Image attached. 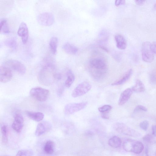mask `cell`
I'll use <instances>...</instances> for the list:
<instances>
[{
	"label": "cell",
	"instance_id": "1",
	"mask_svg": "<svg viewBox=\"0 0 156 156\" xmlns=\"http://www.w3.org/2000/svg\"><path fill=\"white\" fill-rule=\"evenodd\" d=\"M54 61L51 57H47L45 59V64L38 76L39 82L43 85L50 86L56 80L61 78V75L56 72Z\"/></svg>",
	"mask_w": 156,
	"mask_h": 156
},
{
	"label": "cell",
	"instance_id": "2",
	"mask_svg": "<svg viewBox=\"0 0 156 156\" xmlns=\"http://www.w3.org/2000/svg\"><path fill=\"white\" fill-rule=\"evenodd\" d=\"M89 64L94 77L99 79L104 76L106 72L107 66L103 59L98 57L92 58L90 61Z\"/></svg>",
	"mask_w": 156,
	"mask_h": 156
},
{
	"label": "cell",
	"instance_id": "3",
	"mask_svg": "<svg viewBox=\"0 0 156 156\" xmlns=\"http://www.w3.org/2000/svg\"><path fill=\"white\" fill-rule=\"evenodd\" d=\"M124 150L127 152H132L136 154L140 153L144 148L142 143L132 139L126 140L123 144Z\"/></svg>",
	"mask_w": 156,
	"mask_h": 156
},
{
	"label": "cell",
	"instance_id": "4",
	"mask_svg": "<svg viewBox=\"0 0 156 156\" xmlns=\"http://www.w3.org/2000/svg\"><path fill=\"white\" fill-rule=\"evenodd\" d=\"M114 129L120 134L130 136L138 137L140 134L137 131L130 127L125 124L117 123L113 125Z\"/></svg>",
	"mask_w": 156,
	"mask_h": 156
},
{
	"label": "cell",
	"instance_id": "5",
	"mask_svg": "<svg viewBox=\"0 0 156 156\" xmlns=\"http://www.w3.org/2000/svg\"><path fill=\"white\" fill-rule=\"evenodd\" d=\"M30 95L36 100L40 102L46 101L50 94V91L46 89L36 87L31 89L30 91Z\"/></svg>",
	"mask_w": 156,
	"mask_h": 156
},
{
	"label": "cell",
	"instance_id": "6",
	"mask_svg": "<svg viewBox=\"0 0 156 156\" xmlns=\"http://www.w3.org/2000/svg\"><path fill=\"white\" fill-rule=\"evenodd\" d=\"M91 88L92 86L89 82H83L74 89L72 93V96L75 98L82 96L88 93Z\"/></svg>",
	"mask_w": 156,
	"mask_h": 156
},
{
	"label": "cell",
	"instance_id": "7",
	"mask_svg": "<svg viewBox=\"0 0 156 156\" xmlns=\"http://www.w3.org/2000/svg\"><path fill=\"white\" fill-rule=\"evenodd\" d=\"M151 43L148 42L143 43L141 47L142 58L144 61L151 63L154 59V54L151 48Z\"/></svg>",
	"mask_w": 156,
	"mask_h": 156
},
{
	"label": "cell",
	"instance_id": "8",
	"mask_svg": "<svg viewBox=\"0 0 156 156\" xmlns=\"http://www.w3.org/2000/svg\"><path fill=\"white\" fill-rule=\"evenodd\" d=\"M6 66L12 69L19 74L24 75L26 72L25 65L21 62L15 60H9L5 62Z\"/></svg>",
	"mask_w": 156,
	"mask_h": 156
},
{
	"label": "cell",
	"instance_id": "9",
	"mask_svg": "<svg viewBox=\"0 0 156 156\" xmlns=\"http://www.w3.org/2000/svg\"><path fill=\"white\" fill-rule=\"evenodd\" d=\"M37 21L40 25L44 26H50L54 22L55 19L53 15L49 12L42 13L37 18Z\"/></svg>",
	"mask_w": 156,
	"mask_h": 156
},
{
	"label": "cell",
	"instance_id": "10",
	"mask_svg": "<svg viewBox=\"0 0 156 156\" xmlns=\"http://www.w3.org/2000/svg\"><path fill=\"white\" fill-rule=\"evenodd\" d=\"M87 104V102H83L68 104L64 107V113L68 115L74 114L84 109Z\"/></svg>",
	"mask_w": 156,
	"mask_h": 156
},
{
	"label": "cell",
	"instance_id": "11",
	"mask_svg": "<svg viewBox=\"0 0 156 156\" xmlns=\"http://www.w3.org/2000/svg\"><path fill=\"white\" fill-rule=\"evenodd\" d=\"M13 77L12 71L10 68L5 66L0 67V81L6 83L10 81Z\"/></svg>",
	"mask_w": 156,
	"mask_h": 156
},
{
	"label": "cell",
	"instance_id": "12",
	"mask_svg": "<svg viewBox=\"0 0 156 156\" xmlns=\"http://www.w3.org/2000/svg\"><path fill=\"white\" fill-rule=\"evenodd\" d=\"M24 125V119L23 116L19 113L16 114L12 126L13 130L17 133H20L23 130Z\"/></svg>",
	"mask_w": 156,
	"mask_h": 156
},
{
	"label": "cell",
	"instance_id": "13",
	"mask_svg": "<svg viewBox=\"0 0 156 156\" xmlns=\"http://www.w3.org/2000/svg\"><path fill=\"white\" fill-rule=\"evenodd\" d=\"M51 127V124L48 122H40L37 127L35 134L36 136H40L50 130Z\"/></svg>",
	"mask_w": 156,
	"mask_h": 156
},
{
	"label": "cell",
	"instance_id": "14",
	"mask_svg": "<svg viewBox=\"0 0 156 156\" xmlns=\"http://www.w3.org/2000/svg\"><path fill=\"white\" fill-rule=\"evenodd\" d=\"M18 35L22 38L23 43L25 44L27 42L29 36V32L26 24L23 22L20 24L18 31Z\"/></svg>",
	"mask_w": 156,
	"mask_h": 156
},
{
	"label": "cell",
	"instance_id": "15",
	"mask_svg": "<svg viewBox=\"0 0 156 156\" xmlns=\"http://www.w3.org/2000/svg\"><path fill=\"white\" fill-rule=\"evenodd\" d=\"M133 91L132 89L128 88L121 93L119 100V105L122 106L128 101L132 94Z\"/></svg>",
	"mask_w": 156,
	"mask_h": 156
},
{
	"label": "cell",
	"instance_id": "16",
	"mask_svg": "<svg viewBox=\"0 0 156 156\" xmlns=\"http://www.w3.org/2000/svg\"><path fill=\"white\" fill-rule=\"evenodd\" d=\"M115 40L116 42L117 47L120 50L126 49L127 44L124 37L121 35L117 34L115 36Z\"/></svg>",
	"mask_w": 156,
	"mask_h": 156
},
{
	"label": "cell",
	"instance_id": "17",
	"mask_svg": "<svg viewBox=\"0 0 156 156\" xmlns=\"http://www.w3.org/2000/svg\"><path fill=\"white\" fill-rule=\"evenodd\" d=\"M133 73V70L130 69L128 70L120 78L115 81L111 85L113 86L122 85L127 81L130 78Z\"/></svg>",
	"mask_w": 156,
	"mask_h": 156
},
{
	"label": "cell",
	"instance_id": "18",
	"mask_svg": "<svg viewBox=\"0 0 156 156\" xmlns=\"http://www.w3.org/2000/svg\"><path fill=\"white\" fill-rule=\"evenodd\" d=\"M63 49L65 52L71 55L76 54L78 50L77 47L68 43H66L63 45Z\"/></svg>",
	"mask_w": 156,
	"mask_h": 156
},
{
	"label": "cell",
	"instance_id": "19",
	"mask_svg": "<svg viewBox=\"0 0 156 156\" xmlns=\"http://www.w3.org/2000/svg\"><path fill=\"white\" fill-rule=\"evenodd\" d=\"M26 113L28 117L36 122H40L42 120L44 117V114L40 112L26 111Z\"/></svg>",
	"mask_w": 156,
	"mask_h": 156
},
{
	"label": "cell",
	"instance_id": "20",
	"mask_svg": "<svg viewBox=\"0 0 156 156\" xmlns=\"http://www.w3.org/2000/svg\"><path fill=\"white\" fill-rule=\"evenodd\" d=\"M121 139L117 136H114L108 141V144L111 147L116 148L119 147L121 144Z\"/></svg>",
	"mask_w": 156,
	"mask_h": 156
},
{
	"label": "cell",
	"instance_id": "21",
	"mask_svg": "<svg viewBox=\"0 0 156 156\" xmlns=\"http://www.w3.org/2000/svg\"><path fill=\"white\" fill-rule=\"evenodd\" d=\"M67 78L65 81V85L68 88H70L72 85L75 80V76L70 70H68L66 72Z\"/></svg>",
	"mask_w": 156,
	"mask_h": 156
},
{
	"label": "cell",
	"instance_id": "22",
	"mask_svg": "<svg viewBox=\"0 0 156 156\" xmlns=\"http://www.w3.org/2000/svg\"><path fill=\"white\" fill-rule=\"evenodd\" d=\"M54 143L51 140L47 141L44 147V151L45 152L49 154H53L54 151Z\"/></svg>",
	"mask_w": 156,
	"mask_h": 156
},
{
	"label": "cell",
	"instance_id": "23",
	"mask_svg": "<svg viewBox=\"0 0 156 156\" xmlns=\"http://www.w3.org/2000/svg\"><path fill=\"white\" fill-rule=\"evenodd\" d=\"M132 89L135 92H141L145 91V88L142 82L140 80L137 79L135 85L132 87Z\"/></svg>",
	"mask_w": 156,
	"mask_h": 156
},
{
	"label": "cell",
	"instance_id": "24",
	"mask_svg": "<svg viewBox=\"0 0 156 156\" xmlns=\"http://www.w3.org/2000/svg\"><path fill=\"white\" fill-rule=\"evenodd\" d=\"M58 44V39L56 37H52L50 39L49 46L50 49L53 54H55L57 52Z\"/></svg>",
	"mask_w": 156,
	"mask_h": 156
},
{
	"label": "cell",
	"instance_id": "25",
	"mask_svg": "<svg viewBox=\"0 0 156 156\" xmlns=\"http://www.w3.org/2000/svg\"><path fill=\"white\" fill-rule=\"evenodd\" d=\"M1 33L2 34H8L10 33V29L7 20L3 19L0 22Z\"/></svg>",
	"mask_w": 156,
	"mask_h": 156
},
{
	"label": "cell",
	"instance_id": "26",
	"mask_svg": "<svg viewBox=\"0 0 156 156\" xmlns=\"http://www.w3.org/2000/svg\"><path fill=\"white\" fill-rule=\"evenodd\" d=\"M1 130L2 134V139L3 142L6 144L8 141V129L7 126L4 124L2 125Z\"/></svg>",
	"mask_w": 156,
	"mask_h": 156
},
{
	"label": "cell",
	"instance_id": "27",
	"mask_svg": "<svg viewBox=\"0 0 156 156\" xmlns=\"http://www.w3.org/2000/svg\"><path fill=\"white\" fill-rule=\"evenodd\" d=\"M4 43L6 46L13 49L15 50L17 48V42L14 38H11L6 39Z\"/></svg>",
	"mask_w": 156,
	"mask_h": 156
},
{
	"label": "cell",
	"instance_id": "28",
	"mask_svg": "<svg viewBox=\"0 0 156 156\" xmlns=\"http://www.w3.org/2000/svg\"><path fill=\"white\" fill-rule=\"evenodd\" d=\"M33 154V152L30 150H21L19 151L16 156H31Z\"/></svg>",
	"mask_w": 156,
	"mask_h": 156
},
{
	"label": "cell",
	"instance_id": "29",
	"mask_svg": "<svg viewBox=\"0 0 156 156\" xmlns=\"http://www.w3.org/2000/svg\"><path fill=\"white\" fill-rule=\"evenodd\" d=\"M112 108V107L111 106L108 105H106L99 107L98 108V110L102 113H108Z\"/></svg>",
	"mask_w": 156,
	"mask_h": 156
},
{
	"label": "cell",
	"instance_id": "30",
	"mask_svg": "<svg viewBox=\"0 0 156 156\" xmlns=\"http://www.w3.org/2000/svg\"><path fill=\"white\" fill-rule=\"evenodd\" d=\"M149 123L147 120H144L141 122L139 125L140 127L142 130L146 131L149 127Z\"/></svg>",
	"mask_w": 156,
	"mask_h": 156
},
{
	"label": "cell",
	"instance_id": "31",
	"mask_svg": "<svg viewBox=\"0 0 156 156\" xmlns=\"http://www.w3.org/2000/svg\"><path fill=\"white\" fill-rule=\"evenodd\" d=\"M147 110V109L144 106L141 105H138L134 109V112L136 113L140 111L146 112Z\"/></svg>",
	"mask_w": 156,
	"mask_h": 156
},
{
	"label": "cell",
	"instance_id": "32",
	"mask_svg": "<svg viewBox=\"0 0 156 156\" xmlns=\"http://www.w3.org/2000/svg\"><path fill=\"white\" fill-rule=\"evenodd\" d=\"M153 139L152 137L149 134H147L143 137L144 141L147 143H151Z\"/></svg>",
	"mask_w": 156,
	"mask_h": 156
},
{
	"label": "cell",
	"instance_id": "33",
	"mask_svg": "<svg viewBox=\"0 0 156 156\" xmlns=\"http://www.w3.org/2000/svg\"><path fill=\"white\" fill-rule=\"evenodd\" d=\"M151 48L153 53L156 54V44L155 43H151Z\"/></svg>",
	"mask_w": 156,
	"mask_h": 156
},
{
	"label": "cell",
	"instance_id": "34",
	"mask_svg": "<svg viewBox=\"0 0 156 156\" xmlns=\"http://www.w3.org/2000/svg\"><path fill=\"white\" fill-rule=\"evenodd\" d=\"M125 1H120V0H117L115 1V5L117 6L118 7L121 5H123L125 3Z\"/></svg>",
	"mask_w": 156,
	"mask_h": 156
},
{
	"label": "cell",
	"instance_id": "35",
	"mask_svg": "<svg viewBox=\"0 0 156 156\" xmlns=\"http://www.w3.org/2000/svg\"><path fill=\"white\" fill-rule=\"evenodd\" d=\"M151 80L153 82H156V72L153 73L151 77Z\"/></svg>",
	"mask_w": 156,
	"mask_h": 156
},
{
	"label": "cell",
	"instance_id": "36",
	"mask_svg": "<svg viewBox=\"0 0 156 156\" xmlns=\"http://www.w3.org/2000/svg\"><path fill=\"white\" fill-rule=\"evenodd\" d=\"M152 130L153 134L156 136V125H153L152 127Z\"/></svg>",
	"mask_w": 156,
	"mask_h": 156
},
{
	"label": "cell",
	"instance_id": "37",
	"mask_svg": "<svg viewBox=\"0 0 156 156\" xmlns=\"http://www.w3.org/2000/svg\"><path fill=\"white\" fill-rule=\"evenodd\" d=\"M145 1H135L136 4L138 5H142L144 4Z\"/></svg>",
	"mask_w": 156,
	"mask_h": 156
},
{
	"label": "cell",
	"instance_id": "38",
	"mask_svg": "<svg viewBox=\"0 0 156 156\" xmlns=\"http://www.w3.org/2000/svg\"><path fill=\"white\" fill-rule=\"evenodd\" d=\"M101 116L104 119H108L109 118L108 113H102V114Z\"/></svg>",
	"mask_w": 156,
	"mask_h": 156
},
{
	"label": "cell",
	"instance_id": "39",
	"mask_svg": "<svg viewBox=\"0 0 156 156\" xmlns=\"http://www.w3.org/2000/svg\"><path fill=\"white\" fill-rule=\"evenodd\" d=\"M100 47L101 49H102L103 50H104L105 51H106V52H109V50H108V49H107L106 47H104L101 46H100Z\"/></svg>",
	"mask_w": 156,
	"mask_h": 156
},
{
	"label": "cell",
	"instance_id": "40",
	"mask_svg": "<svg viewBox=\"0 0 156 156\" xmlns=\"http://www.w3.org/2000/svg\"><path fill=\"white\" fill-rule=\"evenodd\" d=\"M63 89H64L62 87L59 90V92H58L59 95H61V94H62V93L63 92Z\"/></svg>",
	"mask_w": 156,
	"mask_h": 156
},
{
	"label": "cell",
	"instance_id": "41",
	"mask_svg": "<svg viewBox=\"0 0 156 156\" xmlns=\"http://www.w3.org/2000/svg\"><path fill=\"white\" fill-rule=\"evenodd\" d=\"M154 8L156 10V3L154 4Z\"/></svg>",
	"mask_w": 156,
	"mask_h": 156
},
{
	"label": "cell",
	"instance_id": "42",
	"mask_svg": "<svg viewBox=\"0 0 156 156\" xmlns=\"http://www.w3.org/2000/svg\"><path fill=\"white\" fill-rule=\"evenodd\" d=\"M9 156V155H5V156Z\"/></svg>",
	"mask_w": 156,
	"mask_h": 156
},
{
	"label": "cell",
	"instance_id": "43",
	"mask_svg": "<svg viewBox=\"0 0 156 156\" xmlns=\"http://www.w3.org/2000/svg\"><path fill=\"white\" fill-rule=\"evenodd\" d=\"M155 154H156V151Z\"/></svg>",
	"mask_w": 156,
	"mask_h": 156
}]
</instances>
